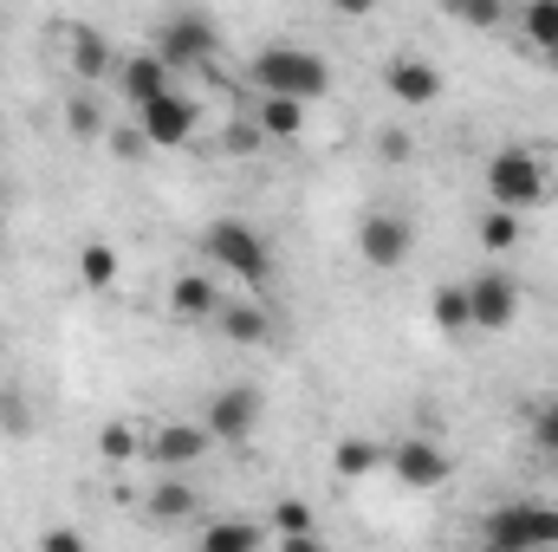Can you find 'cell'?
<instances>
[{
	"label": "cell",
	"mask_w": 558,
	"mask_h": 552,
	"mask_svg": "<svg viewBox=\"0 0 558 552\" xmlns=\"http://www.w3.org/2000/svg\"><path fill=\"white\" fill-rule=\"evenodd\" d=\"M39 547H46V552H78V547H85V533H78V527H46V533H39Z\"/></svg>",
	"instance_id": "obj_33"
},
{
	"label": "cell",
	"mask_w": 558,
	"mask_h": 552,
	"mask_svg": "<svg viewBox=\"0 0 558 552\" xmlns=\"http://www.w3.org/2000/svg\"><path fill=\"white\" fill-rule=\"evenodd\" d=\"M208 325H215L228 345H267V338H274V319H267L254 299H221Z\"/></svg>",
	"instance_id": "obj_15"
},
{
	"label": "cell",
	"mask_w": 558,
	"mask_h": 552,
	"mask_svg": "<svg viewBox=\"0 0 558 552\" xmlns=\"http://www.w3.org/2000/svg\"><path fill=\"white\" fill-rule=\"evenodd\" d=\"M481 241H487L494 254L520 248V208H500V202H487V215H481Z\"/></svg>",
	"instance_id": "obj_25"
},
{
	"label": "cell",
	"mask_w": 558,
	"mask_h": 552,
	"mask_svg": "<svg viewBox=\"0 0 558 552\" xmlns=\"http://www.w3.org/2000/svg\"><path fill=\"white\" fill-rule=\"evenodd\" d=\"M118 274H124V261H118V248L92 235V241L78 248V279H85V292H111V286H118Z\"/></svg>",
	"instance_id": "obj_21"
},
{
	"label": "cell",
	"mask_w": 558,
	"mask_h": 552,
	"mask_svg": "<svg viewBox=\"0 0 558 552\" xmlns=\"http://www.w3.org/2000/svg\"><path fill=\"white\" fill-rule=\"evenodd\" d=\"M410 248H416V228H410L397 208H371V215L357 221V254H364L377 274L403 267V261H410Z\"/></svg>",
	"instance_id": "obj_7"
},
{
	"label": "cell",
	"mask_w": 558,
	"mask_h": 552,
	"mask_svg": "<svg viewBox=\"0 0 558 552\" xmlns=\"http://www.w3.org/2000/svg\"><path fill=\"white\" fill-rule=\"evenodd\" d=\"M156 52L169 59V72L182 79V72H195V65H208L215 59V20L208 13H169L162 26H156Z\"/></svg>",
	"instance_id": "obj_5"
},
{
	"label": "cell",
	"mask_w": 558,
	"mask_h": 552,
	"mask_svg": "<svg viewBox=\"0 0 558 552\" xmlns=\"http://www.w3.org/2000/svg\"><path fill=\"white\" fill-rule=\"evenodd\" d=\"M202 254H208L228 279H247V286H267V279H274V248H267L260 228H247V221H208V228H202Z\"/></svg>",
	"instance_id": "obj_3"
},
{
	"label": "cell",
	"mask_w": 558,
	"mask_h": 552,
	"mask_svg": "<svg viewBox=\"0 0 558 552\" xmlns=\"http://www.w3.org/2000/svg\"><path fill=\"white\" fill-rule=\"evenodd\" d=\"M195 507H202V494H195L189 481H175V468H162V481L143 494V514H149L156 527H175V520H189Z\"/></svg>",
	"instance_id": "obj_16"
},
{
	"label": "cell",
	"mask_w": 558,
	"mask_h": 552,
	"mask_svg": "<svg viewBox=\"0 0 558 552\" xmlns=\"http://www.w3.org/2000/svg\"><path fill=\"white\" fill-rule=\"evenodd\" d=\"M487 202H500V208H539V202H553L558 195V149L553 143H507V149H494L487 156Z\"/></svg>",
	"instance_id": "obj_1"
},
{
	"label": "cell",
	"mask_w": 558,
	"mask_h": 552,
	"mask_svg": "<svg viewBox=\"0 0 558 552\" xmlns=\"http://www.w3.org/2000/svg\"><path fill=\"white\" fill-rule=\"evenodd\" d=\"M377 156H384V163H403V156H410V131H384V137H377Z\"/></svg>",
	"instance_id": "obj_34"
},
{
	"label": "cell",
	"mask_w": 558,
	"mask_h": 552,
	"mask_svg": "<svg viewBox=\"0 0 558 552\" xmlns=\"http://www.w3.org/2000/svg\"><path fill=\"white\" fill-rule=\"evenodd\" d=\"M468 312H474V325H481V332H507V325L520 319V279L474 274V279H468Z\"/></svg>",
	"instance_id": "obj_10"
},
{
	"label": "cell",
	"mask_w": 558,
	"mask_h": 552,
	"mask_svg": "<svg viewBox=\"0 0 558 552\" xmlns=\"http://www.w3.org/2000/svg\"><path fill=\"white\" fill-rule=\"evenodd\" d=\"M384 455H390L384 442H371V435H344V442L331 448V475H338V481H364V475L384 468Z\"/></svg>",
	"instance_id": "obj_18"
},
{
	"label": "cell",
	"mask_w": 558,
	"mask_h": 552,
	"mask_svg": "<svg viewBox=\"0 0 558 552\" xmlns=\"http://www.w3.org/2000/svg\"><path fill=\"white\" fill-rule=\"evenodd\" d=\"M539 65H553V72H558V39L546 46V52H539Z\"/></svg>",
	"instance_id": "obj_36"
},
{
	"label": "cell",
	"mask_w": 558,
	"mask_h": 552,
	"mask_svg": "<svg viewBox=\"0 0 558 552\" xmlns=\"http://www.w3.org/2000/svg\"><path fill=\"white\" fill-rule=\"evenodd\" d=\"M143 442H149V429H143V422H124V416H111V422L98 429V455H105L111 468H131L143 455Z\"/></svg>",
	"instance_id": "obj_20"
},
{
	"label": "cell",
	"mask_w": 558,
	"mask_h": 552,
	"mask_svg": "<svg viewBox=\"0 0 558 552\" xmlns=\"http://www.w3.org/2000/svg\"><path fill=\"white\" fill-rule=\"evenodd\" d=\"M267 533L274 527H254V520H215V527H202V547L208 552H254V547H267Z\"/></svg>",
	"instance_id": "obj_23"
},
{
	"label": "cell",
	"mask_w": 558,
	"mask_h": 552,
	"mask_svg": "<svg viewBox=\"0 0 558 552\" xmlns=\"http://www.w3.org/2000/svg\"><path fill=\"white\" fill-rule=\"evenodd\" d=\"M137 124H143V137L156 143V149H182V143L195 137V124H202V111H195V98L189 92H156L149 105H137Z\"/></svg>",
	"instance_id": "obj_8"
},
{
	"label": "cell",
	"mask_w": 558,
	"mask_h": 552,
	"mask_svg": "<svg viewBox=\"0 0 558 552\" xmlns=\"http://www.w3.org/2000/svg\"><path fill=\"white\" fill-rule=\"evenodd\" d=\"M533 448H546V455L558 461V397L533 410Z\"/></svg>",
	"instance_id": "obj_30"
},
{
	"label": "cell",
	"mask_w": 558,
	"mask_h": 552,
	"mask_svg": "<svg viewBox=\"0 0 558 552\" xmlns=\"http://www.w3.org/2000/svg\"><path fill=\"white\" fill-rule=\"evenodd\" d=\"M221 299H228V292H221L215 274H175L169 279V312H175V319H215Z\"/></svg>",
	"instance_id": "obj_17"
},
{
	"label": "cell",
	"mask_w": 558,
	"mask_h": 552,
	"mask_svg": "<svg viewBox=\"0 0 558 552\" xmlns=\"http://www.w3.org/2000/svg\"><path fill=\"white\" fill-rule=\"evenodd\" d=\"M111 156H124V163H137V156H149V149H156V143L143 137V124H124V131H111Z\"/></svg>",
	"instance_id": "obj_31"
},
{
	"label": "cell",
	"mask_w": 558,
	"mask_h": 552,
	"mask_svg": "<svg viewBox=\"0 0 558 552\" xmlns=\"http://www.w3.org/2000/svg\"><path fill=\"white\" fill-rule=\"evenodd\" d=\"M454 20H468V26H500V20H507V0H461Z\"/></svg>",
	"instance_id": "obj_32"
},
{
	"label": "cell",
	"mask_w": 558,
	"mask_h": 552,
	"mask_svg": "<svg viewBox=\"0 0 558 552\" xmlns=\"http://www.w3.org/2000/svg\"><path fill=\"white\" fill-rule=\"evenodd\" d=\"M175 85V72H169V59L149 46V52H131V59H118V92L131 98V105H149L156 92H169Z\"/></svg>",
	"instance_id": "obj_14"
},
{
	"label": "cell",
	"mask_w": 558,
	"mask_h": 552,
	"mask_svg": "<svg viewBox=\"0 0 558 552\" xmlns=\"http://www.w3.org/2000/svg\"><path fill=\"white\" fill-rule=\"evenodd\" d=\"M202 422H208V435H215V442L241 448V442L260 429V391H247V384H228V391H215Z\"/></svg>",
	"instance_id": "obj_9"
},
{
	"label": "cell",
	"mask_w": 558,
	"mask_h": 552,
	"mask_svg": "<svg viewBox=\"0 0 558 552\" xmlns=\"http://www.w3.org/2000/svg\"><path fill=\"white\" fill-rule=\"evenodd\" d=\"M208 448H215L208 422H162V429H149V442H143V455H149L156 468H195Z\"/></svg>",
	"instance_id": "obj_11"
},
{
	"label": "cell",
	"mask_w": 558,
	"mask_h": 552,
	"mask_svg": "<svg viewBox=\"0 0 558 552\" xmlns=\"http://www.w3.org/2000/svg\"><path fill=\"white\" fill-rule=\"evenodd\" d=\"M254 85L279 92V98H331V65L305 46H260L254 52Z\"/></svg>",
	"instance_id": "obj_2"
},
{
	"label": "cell",
	"mask_w": 558,
	"mask_h": 552,
	"mask_svg": "<svg viewBox=\"0 0 558 552\" xmlns=\"http://www.w3.org/2000/svg\"><path fill=\"white\" fill-rule=\"evenodd\" d=\"M254 124H260L267 137H279V143L305 137V98H279V92H267L260 111H254Z\"/></svg>",
	"instance_id": "obj_19"
},
{
	"label": "cell",
	"mask_w": 558,
	"mask_h": 552,
	"mask_svg": "<svg viewBox=\"0 0 558 552\" xmlns=\"http://www.w3.org/2000/svg\"><path fill=\"white\" fill-rule=\"evenodd\" d=\"M481 540L500 552H526V547H558V514L539 501H507L481 520Z\"/></svg>",
	"instance_id": "obj_4"
},
{
	"label": "cell",
	"mask_w": 558,
	"mask_h": 552,
	"mask_svg": "<svg viewBox=\"0 0 558 552\" xmlns=\"http://www.w3.org/2000/svg\"><path fill=\"white\" fill-rule=\"evenodd\" d=\"M435 7H441V13H461V0H435Z\"/></svg>",
	"instance_id": "obj_37"
},
{
	"label": "cell",
	"mask_w": 558,
	"mask_h": 552,
	"mask_svg": "<svg viewBox=\"0 0 558 552\" xmlns=\"http://www.w3.org/2000/svg\"><path fill=\"white\" fill-rule=\"evenodd\" d=\"M65 131H72L78 143L105 137V111H98V98H92V92H72V98H65Z\"/></svg>",
	"instance_id": "obj_24"
},
{
	"label": "cell",
	"mask_w": 558,
	"mask_h": 552,
	"mask_svg": "<svg viewBox=\"0 0 558 552\" xmlns=\"http://www.w3.org/2000/svg\"><path fill=\"white\" fill-rule=\"evenodd\" d=\"M274 533H279V547H292V552L318 547V527H312V507H305V501H279L274 507Z\"/></svg>",
	"instance_id": "obj_22"
},
{
	"label": "cell",
	"mask_w": 558,
	"mask_h": 552,
	"mask_svg": "<svg viewBox=\"0 0 558 552\" xmlns=\"http://www.w3.org/2000/svg\"><path fill=\"white\" fill-rule=\"evenodd\" d=\"M65 52H72V79H78V85H98V79L118 72V52H111V39H105L92 20H72V26H65Z\"/></svg>",
	"instance_id": "obj_13"
},
{
	"label": "cell",
	"mask_w": 558,
	"mask_h": 552,
	"mask_svg": "<svg viewBox=\"0 0 558 552\" xmlns=\"http://www.w3.org/2000/svg\"><path fill=\"white\" fill-rule=\"evenodd\" d=\"M331 13H344V20H371L377 0H331Z\"/></svg>",
	"instance_id": "obj_35"
},
{
	"label": "cell",
	"mask_w": 558,
	"mask_h": 552,
	"mask_svg": "<svg viewBox=\"0 0 558 552\" xmlns=\"http://www.w3.org/2000/svg\"><path fill=\"white\" fill-rule=\"evenodd\" d=\"M260 143H267V131H260L254 118H241V124L221 131V149H228V156H260Z\"/></svg>",
	"instance_id": "obj_29"
},
{
	"label": "cell",
	"mask_w": 558,
	"mask_h": 552,
	"mask_svg": "<svg viewBox=\"0 0 558 552\" xmlns=\"http://www.w3.org/2000/svg\"><path fill=\"white\" fill-rule=\"evenodd\" d=\"M0 435H33V404H26L20 384L0 391Z\"/></svg>",
	"instance_id": "obj_28"
},
{
	"label": "cell",
	"mask_w": 558,
	"mask_h": 552,
	"mask_svg": "<svg viewBox=\"0 0 558 552\" xmlns=\"http://www.w3.org/2000/svg\"><path fill=\"white\" fill-rule=\"evenodd\" d=\"M428 312H435L441 332H468V325H474V312H468V286H435Z\"/></svg>",
	"instance_id": "obj_26"
},
{
	"label": "cell",
	"mask_w": 558,
	"mask_h": 552,
	"mask_svg": "<svg viewBox=\"0 0 558 552\" xmlns=\"http://www.w3.org/2000/svg\"><path fill=\"white\" fill-rule=\"evenodd\" d=\"M558 39V0H526V46L546 52Z\"/></svg>",
	"instance_id": "obj_27"
},
{
	"label": "cell",
	"mask_w": 558,
	"mask_h": 552,
	"mask_svg": "<svg viewBox=\"0 0 558 552\" xmlns=\"http://www.w3.org/2000/svg\"><path fill=\"white\" fill-rule=\"evenodd\" d=\"M441 85H448L441 65H435V59H416V52H403V59L384 65V92H390L397 105H435Z\"/></svg>",
	"instance_id": "obj_12"
},
{
	"label": "cell",
	"mask_w": 558,
	"mask_h": 552,
	"mask_svg": "<svg viewBox=\"0 0 558 552\" xmlns=\"http://www.w3.org/2000/svg\"><path fill=\"white\" fill-rule=\"evenodd\" d=\"M390 475L403 481V488H416V494H428V488H448V475H454V461H448V448L435 442V435H403V442H390Z\"/></svg>",
	"instance_id": "obj_6"
}]
</instances>
